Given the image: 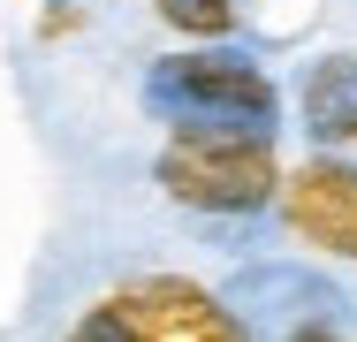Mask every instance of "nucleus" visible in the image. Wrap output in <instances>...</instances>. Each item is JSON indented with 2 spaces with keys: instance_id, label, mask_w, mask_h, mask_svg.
Returning <instances> with one entry per match:
<instances>
[{
  "instance_id": "nucleus-7",
  "label": "nucleus",
  "mask_w": 357,
  "mask_h": 342,
  "mask_svg": "<svg viewBox=\"0 0 357 342\" xmlns=\"http://www.w3.org/2000/svg\"><path fill=\"white\" fill-rule=\"evenodd\" d=\"M282 342H357V335H342L335 320H304V327H289Z\"/></svg>"
},
{
  "instance_id": "nucleus-6",
  "label": "nucleus",
  "mask_w": 357,
  "mask_h": 342,
  "mask_svg": "<svg viewBox=\"0 0 357 342\" xmlns=\"http://www.w3.org/2000/svg\"><path fill=\"white\" fill-rule=\"evenodd\" d=\"M236 0H160V23H175L183 38H228L236 31Z\"/></svg>"
},
{
  "instance_id": "nucleus-1",
  "label": "nucleus",
  "mask_w": 357,
  "mask_h": 342,
  "mask_svg": "<svg viewBox=\"0 0 357 342\" xmlns=\"http://www.w3.org/2000/svg\"><path fill=\"white\" fill-rule=\"evenodd\" d=\"M160 191L190 213H259L274 205V130H243V122H175V137L152 160Z\"/></svg>"
},
{
  "instance_id": "nucleus-3",
  "label": "nucleus",
  "mask_w": 357,
  "mask_h": 342,
  "mask_svg": "<svg viewBox=\"0 0 357 342\" xmlns=\"http://www.w3.org/2000/svg\"><path fill=\"white\" fill-rule=\"evenodd\" d=\"M144 99L175 107L183 122H243V130H274V114H282L274 76L243 54H175L152 68Z\"/></svg>"
},
{
  "instance_id": "nucleus-4",
  "label": "nucleus",
  "mask_w": 357,
  "mask_h": 342,
  "mask_svg": "<svg viewBox=\"0 0 357 342\" xmlns=\"http://www.w3.org/2000/svg\"><path fill=\"white\" fill-rule=\"evenodd\" d=\"M274 205H282L296 244H312L327 259H357V168L342 152H319V160L289 168L274 183Z\"/></svg>"
},
{
  "instance_id": "nucleus-5",
  "label": "nucleus",
  "mask_w": 357,
  "mask_h": 342,
  "mask_svg": "<svg viewBox=\"0 0 357 342\" xmlns=\"http://www.w3.org/2000/svg\"><path fill=\"white\" fill-rule=\"evenodd\" d=\"M304 122L327 152H357V61L350 54H327L304 76Z\"/></svg>"
},
{
  "instance_id": "nucleus-2",
  "label": "nucleus",
  "mask_w": 357,
  "mask_h": 342,
  "mask_svg": "<svg viewBox=\"0 0 357 342\" xmlns=\"http://www.w3.org/2000/svg\"><path fill=\"white\" fill-rule=\"evenodd\" d=\"M69 342H251V327L183 274H130L76 312Z\"/></svg>"
}]
</instances>
